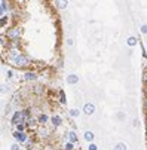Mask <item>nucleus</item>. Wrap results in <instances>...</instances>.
I'll list each match as a JSON object with an SVG mask.
<instances>
[{"mask_svg": "<svg viewBox=\"0 0 147 150\" xmlns=\"http://www.w3.org/2000/svg\"><path fill=\"white\" fill-rule=\"evenodd\" d=\"M94 138H95V135H94L92 131H86V132H85V140H86L88 143H92Z\"/></svg>", "mask_w": 147, "mask_h": 150, "instance_id": "obj_9", "label": "nucleus"}, {"mask_svg": "<svg viewBox=\"0 0 147 150\" xmlns=\"http://www.w3.org/2000/svg\"><path fill=\"white\" fill-rule=\"evenodd\" d=\"M146 92H147V83H146Z\"/></svg>", "mask_w": 147, "mask_h": 150, "instance_id": "obj_31", "label": "nucleus"}, {"mask_svg": "<svg viewBox=\"0 0 147 150\" xmlns=\"http://www.w3.org/2000/svg\"><path fill=\"white\" fill-rule=\"evenodd\" d=\"M13 138L18 140V141H27V135L23 131H15L13 132Z\"/></svg>", "mask_w": 147, "mask_h": 150, "instance_id": "obj_6", "label": "nucleus"}, {"mask_svg": "<svg viewBox=\"0 0 147 150\" xmlns=\"http://www.w3.org/2000/svg\"><path fill=\"white\" fill-rule=\"evenodd\" d=\"M64 147H66V150H74V149H73V143H67Z\"/></svg>", "mask_w": 147, "mask_h": 150, "instance_id": "obj_22", "label": "nucleus"}, {"mask_svg": "<svg viewBox=\"0 0 147 150\" xmlns=\"http://www.w3.org/2000/svg\"><path fill=\"white\" fill-rule=\"evenodd\" d=\"M24 129H25V125L24 123H18L16 125V131H23L24 132Z\"/></svg>", "mask_w": 147, "mask_h": 150, "instance_id": "obj_21", "label": "nucleus"}, {"mask_svg": "<svg viewBox=\"0 0 147 150\" xmlns=\"http://www.w3.org/2000/svg\"><path fill=\"white\" fill-rule=\"evenodd\" d=\"M51 120H52V125H54V126H59V125H61V117H59L58 115L52 116V119H51Z\"/></svg>", "mask_w": 147, "mask_h": 150, "instance_id": "obj_10", "label": "nucleus"}, {"mask_svg": "<svg viewBox=\"0 0 147 150\" xmlns=\"http://www.w3.org/2000/svg\"><path fill=\"white\" fill-rule=\"evenodd\" d=\"M23 119H24V122H27V120L30 119V113H28V110H23Z\"/></svg>", "mask_w": 147, "mask_h": 150, "instance_id": "obj_19", "label": "nucleus"}, {"mask_svg": "<svg viewBox=\"0 0 147 150\" xmlns=\"http://www.w3.org/2000/svg\"><path fill=\"white\" fill-rule=\"evenodd\" d=\"M59 103H61V104H66V103H67V98H66L64 91H59Z\"/></svg>", "mask_w": 147, "mask_h": 150, "instance_id": "obj_13", "label": "nucleus"}, {"mask_svg": "<svg viewBox=\"0 0 147 150\" xmlns=\"http://www.w3.org/2000/svg\"><path fill=\"white\" fill-rule=\"evenodd\" d=\"M141 33L143 34H147V24H143L141 25Z\"/></svg>", "mask_w": 147, "mask_h": 150, "instance_id": "obj_24", "label": "nucleus"}, {"mask_svg": "<svg viewBox=\"0 0 147 150\" xmlns=\"http://www.w3.org/2000/svg\"><path fill=\"white\" fill-rule=\"evenodd\" d=\"M39 134H40V137H43V138H46V137H48V134H49V131H48L46 128L43 126V128H40V132H39Z\"/></svg>", "mask_w": 147, "mask_h": 150, "instance_id": "obj_14", "label": "nucleus"}, {"mask_svg": "<svg viewBox=\"0 0 147 150\" xmlns=\"http://www.w3.org/2000/svg\"><path fill=\"white\" fill-rule=\"evenodd\" d=\"M5 91H8V86H5V85H2V92H5Z\"/></svg>", "mask_w": 147, "mask_h": 150, "instance_id": "obj_29", "label": "nucleus"}, {"mask_svg": "<svg viewBox=\"0 0 147 150\" xmlns=\"http://www.w3.org/2000/svg\"><path fill=\"white\" fill-rule=\"evenodd\" d=\"M127 43H128L129 46H135V45H137V39L131 36V37H128V42H127Z\"/></svg>", "mask_w": 147, "mask_h": 150, "instance_id": "obj_16", "label": "nucleus"}, {"mask_svg": "<svg viewBox=\"0 0 147 150\" xmlns=\"http://www.w3.org/2000/svg\"><path fill=\"white\" fill-rule=\"evenodd\" d=\"M16 2H18V3H24V2H25V0H16Z\"/></svg>", "mask_w": 147, "mask_h": 150, "instance_id": "obj_30", "label": "nucleus"}, {"mask_svg": "<svg viewBox=\"0 0 147 150\" xmlns=\"http://www.w3.org/2000/svg\"><path fill=\"white\" fill-rule=\"evenodd\" d=\"M146 107H147V100H146Z\"/></svg>", "mask_w": 147, "mask_h": 150, "instance_id": "obj_32", "label": "nucleus"}, {"mask_svg": "<svg viewBox=\"0 0 147 150\" xmlns=\"http://www.w3.org/2000/svg\"><path fill=\"white\" fill-rule=\"evenodd\" d=\"M12 123H13V125L25 123L24 119H23V112H15V113H13V116H12Z\"/></svg>", "mask_w": 147, "mask_h": 150, "instance_id": "obj_3", "label": "nucleus"}, {"mask_svg": "<svg viewBox=\"0 0 147 150\" xmlns=\"http://www.w3.org/2000/svg\"><path fill=\"white\" fill-rule=\"evenodd\" d=\"M79 115H80V110L79 109H71L70 110V116L71 117H79Z\"/></svg>", "mask_w": 147, "mask_h": 150, "instance_id": "obj_15", "label": "nucleus"}, {"mask_svg": "<svg viewBox=\"0 0 147 150\" xmlns=\"http://www.w3.org/2000/svg\"><path fill=\"white\" fill-rule=\"evenodd\" d=\"M55 6H57V9H59V11H64V9H67L69 2H67V0H55Z\"/></svg>", "mask_w": 147, "mask_h": 150, "instance_id": "obj_5", "label": "nucleus"}, {"mask_svg": "<svg viewBox=\"0 0 147 150\" xmlns=\"http://www.w3.org/2000/svg\"><path fill=\"white\" fill-rule=\"evenodd\" d=\"M11 150H19V144H18V143H13V144L11 146Z\"/></svg>", "mask_w": 147, "mask_h": 150, "instance_id": "obj_25", "label": "nucleus"}, {"mask_svg": "<svg viewBox=\"0 0 147 150\" xmlns=\"http://www.w3.org/2000/svg\"><path fill=\"white\" fill-rule=\"evenodd\" d=\"M11 61L13 62V66L18 67V69L28 67L30 64H31V59H30V57H27V55H19L18 58H11Z\"/></svg>", "mask_w": 147, "mask_h": 150, "instance_id": "obj_1", "label": "nucleus"}, {"mask_svg": "<svg viewBox=\"0 0 147 150\" xmlns=\"http://www.w3.org/2000/svg\"><path fill=\"white\" fill-rule=\"evenodd\" d=\"M77 82H79V76H77V74H69V76H67V83L76 85Z\"/></svg>", "mask_w": 147, "mask_h": 150, "instance_id": "obj_7", "label": "nucleus"}, {"mask_svg": "<svg viewBox=\"0 0 147 150\" xmlns=\"http://www.w3.org/2000/svg\"><path fill=\"white\" fill-rule=\"evenodd\" d=\"M8 9H9L8 2H6V0H2V15H5V13L8 12Z\"/></svg>", "mask_w": 147, "mask_h": 150, "instance_id": "obj_11", "label": "nucleus"}, {"mask_svg": "<svg viewBox=\"0 0 147 150\" xmlns=\"http://www.w3.org/2000/svg\"><path fill=\"white\" fill-rule=\"evenodd\" d=\"M143 80L147 83V71H144V74H143Z\"/></svg>", "mask_w": 147, "mask_h": 150, "instance_id": "obj_26", "label": "nucleus"}, {"mask_svg": "<svg viewBox=\"0 0 147 150\" xmlns=\"http://www.w3.org/2000/svg\"><path fill=\"white\" fill-rule=\"evenodd\" d=\"M69 138H70V143H77V135H76L74 131H71V132L69 134Z\"/></svg>", "mask_w": 147, "mask_h": 150, "instance_id": "obj_12", "label": "nucleus"}, {"mask_svg": "<svg viewBox=\"0 0 147 150\" xmlns=\"http://www.w3.org/2000/svg\"><path fill=\"white\" fill-rule=\"evenodd\" d=\"M24 79H25V80H36V79H37V73H36V71H27V73L24 74Z\"/></svg>", "mask_w": 147, "mask_h": 150, "instance_id": "obj_8", "label": "nucleus"}, {"mask_svg": "<svg viewBox=\"0 0 147 150\" xmlns=\"http://www.w3.org/2000/svg\"><path fill=\"white\" fill-rule=\"evenodd\" d=\"M19 36H21V28H18V27L11 28V30L6 33V37H8V39H11V40H16Z\"/></svg>", "mask_w": 147, "mask_h": 150, "instance_id": "obj_2", "label": "nucleus"}, {"mask_svg": "<svg viewBox=\"0 0 147 150\" xmlns=\"http://www.w3.org/2000/svg\"><path fill=\"white\" fill-rule=\"evenodd\" d=\"M114 150H127V144H125V143H117Z\"/></svg>", "mask_w": 147, "mask_h": 150, "instance_id": "obj_17", "label": "nucleus"}, {"mask_svg": "<svg viewBox=\"0 0 147 150\" xmlns=\"http://www.w3.org/2000/svg\"><path fill=\"white\" fill-rule=\"evenodd\" d=\"M132 125H134V126L137 128V126H138V120H137V119H134V122H132Z\"/></svg>", "mask_w": 147, "mask_h": 150, "instance_id": "obj_28", "label": "nucleus"}, {"mask_svg": "<svg viewBox=\"0 0 147 150\" xmlns=\"http://www.w3.org/2000/svg\"><path fill=\"white\" fill-rule=\"evenodd\" d=\"M34 94L42 95V94H43V88H42V86H34Z\"/></svg>", "mask_w": 147, "mask_h": 150, "instance_id": "obj_20", "label": "nucleus"}, {"mask_svg": "<svg viewBox=\"0 0 147 150\" xmlns=\"http://www.w3.org/2000/svg\"><path fill=\"white\" fill-rule=\"evenodd\" d=\"M83 112H85V115H88V116L94 115V112H95V105H94L92 103H86L85 105H83Z\"/></svg>", "mask_w": 147, "mask_h": 150, "instance_id": "obj_4", "label": "nucleus"}, {"mask_svg": "<svg viewBox=\"0 0 147 150\" xmlns=\"http://www.w3.org/2000/svg\"><path fill=\"white\" fill-rule=\"evenodd\" d=\"M67 45H69V46L73 45V39H67Z\"/></svg>", "mask_w": 147, "mask_h": 150, "instance_id": "obj_27", "label": "nucleus"}, {"mask_svg": "<svg viewBox=\"0 0 147 150\" xmlns=\"http://www.w3.org/2000/svg\"><path fill=\"white\" fill-rule=\"evenodd\" d=\"M46 122H48V116H46V115H40V116H39V123L43 125V123H46Z\"/></svg>", "mask_w": 147, "mask_h": 150, "instance_id": "obj_18", "label": "nucleus"}, {"mask_svg": "<svg viewBox=\"0 0 147 150\" xmlns=\"http://www.w3.org/2000/svg\"><path fill=\"white\" fill-rule=\"evenodd\" d=\"M89 150H98V147H97V144H94V143H89V147H88Z\"/></svg>", "mask_w": 147, "mask_h": 150, "instance_id": "obj_23", "label": "nucleus"}]
</instances>
